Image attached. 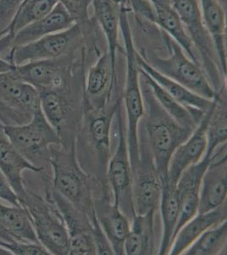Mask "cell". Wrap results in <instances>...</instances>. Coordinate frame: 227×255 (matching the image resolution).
I'll list each match as a JSON object with an SVG mask.
<instances>
[{"label": "cell", "instance_id": "6da1fadb", "mask_svg": "<svg viewBox=\"0 0 227 255\" xmlns=\"http://www.w3.org/2000/svg\"><path fill=\"white\" fill-rule=\"evenodd\" d=\"M140 81L144 107L147 109L146 132L152 162L160 180L167 177L169 162L175 149L190 136L193 129L183 127L165 113L156 101L141 74Z\"/></svg>", "mask_w": 227, "mask_h": 255}, {"label": "cell", "instance_id": "7c38bea8", "mask_svg": "<svg viewBox=\"0 0 227 255\" xmlns=\"http://www.w3.org/2000/svg\"><path fill=\"white\" fill-rule=\"evenodd\" d=\"M76 24L61 3H58L52 11L40 20H36L14 33L11 38H0V55L3 57L16 47L22 46L40 38L68 29Z\"/></svg>", "mask_w": 227, "mask_h": 255}, {"label": "cell", "instance_id": "d6986e66", "mask_svg": "<svg viewBox=\"0 0 227 255\" xmlns=\"http://www.w3.org/2000/svg\"><path fill=\"white\" fill-rule=\"evenodd\" d=\"M204 26L213 41L223 75H227V9L218 0H199Z\"/></svg>", "mask_w": 227, "mask_h": 255}, {"label": "cell", "instance_id": "44dd1931", "mask_svg": "<svg viewBox=\"0 0 227 255\" xmlns=\"http://www.w3.org/2000/svg\"><path fill=\"white\" fill-rule=\"evenodd\" d=\"M138 67L142 72L147 74L150 78L155 82L158 86H160L168 95L175 99L179 103L183 105L186 108L192 110H199L202 112H207L208 109L211 107L213 100H209L194 93L192 90L179 84L178 82L163 75L158 73L152 66L148 63L146 60L138 52L137 55Z\"/></svg>", "mask_w": 227, "mask_h": 255}, {"label": "cell", "instance_id": "d4e9b609", "mask_svg": "<svg viewBox=\"0 0 227 255\" xmlns=\"http://www.w3.org/2000/svg\"><path fill=\"white\" fill-rule=\"evenodd\" d=\"M0 233L3 240L13 238L40 244L28 212L23 206L5 205L0 203Z\"/></svg>", "mask_w": 227, "mask_h": 255}, {"label": "cell", "instance_id": "277c9868", "mask_svg": "<svg viewBox=\"0 0 227 255\" xmlns=\"http://www.w3.org/2000/svg\"><path fill=\"white\" fill-rule=\"evenodd\" d=\"M21 205L28 212L39 243L49 254L69 255L68 230L54 202L48 196L43 198L27 191Z\"/></svg>", "mask_w": 227, "mask_h": 255}, {"label": "cell", "instance_id": "f1b7e54d", "mask_svg": "<svg viewBox=\"0 0 227 255\" xmlns=\"http://www.w3.org/2000/svg\"><path fill=\"white\" fill-rule=\"evenodd\" d=\"M116 82V72L113 68L108 52L101 55L90 68L86 80V95L88 98H97L110 92Z\"/></svg>", "mask_w": 227, "mask_h": 255}, {"label": "cell", "instance_id": "d6a6232c", "mask_svg": "<svg viewBox=\"0 0 227 255\" xmlns=\"http://www.w3.org/2000/svg\"><path fill=\"white\" fill-rule=\"evenodd\" d=\"M0 246L12 255H50L42 244L13 238L9 240L0 239Z\"/></svg>", "mask_w": 227, "mask_h": 255}, {"label": "cell", "instance_id": "7a4b0ae2", "mask_svg": "<svg viewBox=\"0 0 227 255\" xmlns=\"http://www.w3.org/2000/svg\"><path fill=\"white\" fill-rule=\"evenodd\" d=\"M126 7H121L120 32L123 37L127 58V78L124 92V103L127 113V141L133 174L139 162L138 125L145 114L144 97L140 83V71L138 67L136 49L130 25L128 11Z\"/></svg>", "mask_w": 227, "mask_h": 255}, {"label": "cell", "instance_id": "8fae6325", "mask_svg": "<svg viewBox=\"0 0 227 255\" xmlns=\"http://www.w3.org/2000/svg\"><path fill=\"white\" fill-rule=\"evenodd\" d=\"M219 98L218 93L214 97L211 107L208 109L190 136L173 152L167 173L166 180L169 182L176 185L183 171L190 166L199 162L204 157L207 148L208 125Z\"/></svg>", "mask_w": 227, "mask_h": 255}, {"label": "cell", "instance_id": "ba28073f", "mask_svg": "<svg viewBox=\"0 0 227 255\" xmlns=\"http://www.w3.org/2000/svg\"><path fill=\"white\" fill-rule=\"evenodd\" d=\"M80 35V26L76 23L68 29L48 35L30 44L16 47L7 53L3 58L15 66L30 61L61 58L75 44Z\"/></svg>", "mask_w": 227, "mask_h": 255}, {"label": "cell", "instance_id": "ac0fdd59", "mask_svg": "<svg viewBox=\"0 0 227 255\" xmlns=\"http://www.w3.org/2000/svg\"><path fill=\"white\" fill-rule=\"evenodd\" d=\"M153 9L152 21L164 30L165 34L172 38L196 63L199 64L198 53L196 51L192 38H190L184 24L170 3L161 0H150Z\"/></svg>", "mask_w": 227, "mask_h": 255}, {"label": "cell", "instance_id": "836d02e7", "mask_svg": "<svg viewBox=\"0 0 227 255\" xmlns=\"http://www.w3.org/2000/svg\"><path fill=\"white\" fill-rule=\"evenodd\" d=\"M76 23H82L89 18V8L92 0H58Z\"/></svg>", "mask_w": 227, "mask_h": 255}, {"label": "cell", "instance_id": "7402d4cb", "mask_svg": "<svg viewBox=\"0 0 227 255\" xmlns=\"http://www.w3.org/2000/svg\"><path fill=\"white\" fill-rule=\"evenodd\" d=\"M121 103L120 101L116 102L109 112L103 108H92L90 106L87 109L86 125L88 136L102 167L107 166L109 162L111 124Z\"/></svg>", "mask_w": 227, "mask_h": 255}, {"label": "cell", "instance_id": "8992f818", "mask_svg": "<svg viewBox=\"0 0 227 255\" xmlns=\"http://www.w3.org/2000/svg\"><path fill=\"white\" fill-rule=\"evenodd\" d=\"M164 41L169 51L168 57L154 56L150 60L143 57L158 73L178 82L204 98L213 100L218 93L199 64L190 59L182 48L167 34Z\"/></svg>", "mask_w": 227, "mask_h": 255}, {"label": "cell", "instance_id": "52a82bcc", "mask_svg": "<svg viewBox=\"0 0 227 255\" xmlns=\"http://www.w3.org/2000/svg\"><path fill=\"white\" fill-rule=\"evenodd\" d=\"M170 4L184 24L196 51L204 62L208 79L213 81V87L216 91L220 83L219 71L222 73V71L212 38L204 26L199 0H172Z\"/></svg>", "mask_w": 227, "mask_h": 255}, {"label": "cell", "instance_id": "f35d334b", "mask_svg": "<svg viewBox=\"0 0 227 255\" xmlns=\"http://www.w3.org/2000/svg\"><path fill=\"white\" fill-rule=\"evenodd\" d=\"M111 1L114 3H117L118 5L131 9V0H111Z\"/></svg>", "mask_w": 227, "mask_h": 255}, {"label": "cell", "instance_id": "9a60e30c", "mask_svg": "<svg viewBox=\"0 0 227 255\" xmlns=\"http://www.w3.org/2000/svg\"><path fill=\"white\" fill-rule=\"evenodd\" d=\"M14 70L0 73V101L11 110L31 119L32 114L41 109L40 92L20 79Z\"/></svg>", "mask_w": 227, "mask_h": 255}, {"label": "cell", "instance_id": "4fadbf2b", "mask_svg": "<svg viewBox=\"0 0 227 255\" xmlns=\"http://www.w3.org/2000/svg\"><path fill=\"white\" fill-rule=\"evenodd\" d=\"M227 143L219 146L202 178L199 189V213H207L227 203Z\"/></svg>", "mask_w": 227, "mask_h": 255}, {"label": "cell", "instance_id": "e575fe53", "mask_svg": "<svg viewBox=\"0 0 227 255\" xmlns=\"http://www.w3.org/2000/svg\"><path fill=\"white\" fill-rule=\"evenodd\" d=\"M26 0H0V38L7 29Z\"/></svg>", "mask_w": 227, "mask_h": 255}, {"label": "cell", "instance_id": "484cf974", "mask_svg": "<svg viewBox=\"0 0 227 255\" xmlns=\"http://www.w3.org/2000/svg\"><path fill=\"white\" fill-rule=\"evenodd\" d=\"M94 15L104 32L108 44V54L115 69L116 53L121 49L119 44L121 6L111 0H92Z\"/></svg>", "mask_w": 227, "mask_h": 255}, {"label": "cell", "instance_id": "ffe728a7", "mask_svg": "<svg viewBox=\"0 0 227 255\" xmlns=\"http://www.w3.org/2000/svg\"><path fill=\"white\" fill-rule=\"evenodd\" d=\"M227 203L212 211L198 213L176 233L169 255H182L204 232L227 221Z\"/></svg>", "mask_w": 227, "mask_h": 255}, {"label": "cell", "instance_id": "e0dca14e", "mask_svg": "<svg viewBox=\"0 0 227 255\" xmlns=\"http://www.w3.org/2000/svg\"><path fill=\"white\" fill-rule=\"evenodd\" d=\"M0 170L21 203L27 192L24 185V171L42 173L44 168L34 165L23 157L9 142L2 130L0 133Z\"/></svg>", "mask_w": 227, "mask_h": 255}, {"label": "cell", "instance_id": "7bdbcfd3", "mask_svg": "<svg viewBox=\"0 0 227 255\" xmlns=\"http://www.w3.org/2000/svg\"><path fill=\"white\" fill-rule=\"evenodd\" d=\"M26 1H27V0H26ZM26 1H25V2H26ZM25 2H24V3H25Z\"/></svg>", "mask_w": 227, "mask_h": 255}, {"label": "cell", "instance_id": "4316f807", "mask_svg": "<svg viewBox=\"0 0 227 255\" xmlns=\"http://www.w3.org/2000/svg\"><path fill=\"white\" fill-rule=\"evenodd\" d=\"M139 71H140L142 78L150 86V90L152 91L156 101L158 102V104L160 105L161 108L165 111V113L169 114L175 122L178 123L179 125L193 130L201 121L206 112L204 113L202 111L192 110L186 108L183 105L175 101V99L172 98L170 95H168L147 74L142 72L140 68Z\"/></svg>", "mask_w": 227, "mask_h": 255}, {"label": "cell", "instance_id": "4dcf8cb0", "mask_svg": "<svg viewBox=\"0 0 227 255\" xmlns=\"http://www.w3.org/2000/svg\"><path fill=\"white\" fill-rule=\"evenodd\" d=\"M227 221L204 232L185 251L184 255H219L227 244Z\"/></svg>", "mask_w": 227, "mask_h": 255}, {"label": "cell", "instance_id": "83f0119b", "mask_svg": "<svg viewBox=\"0 0 227 255\" xmlns=\"http://www.w3.org/2000/svg\"><path fill=\"white\" fill-rule=\"evenodd\" d=\"M153 215H133L131 230L124 242V255H152L153 250Z\"/></svg>", "mask_w": 227, "mask_h": 255}, {"label": "cell", "instance_id": "1f68e13d", "mask_svg": "<svg viewBox=\"0 0 227 255\" xmlns=\"http://www.w3.org/2000/svg\"><path fill=\"white\" fill-rule=\"evenodd\" d=\"M40 96L42 112L49 124L60 134L68 112L67 99L60 88L42 91Z\"/></svg>", "mask_w": 227, "mask_h": 255}, {"label": "cell", "instance_id": "5bb4252c", "mask_svg": "<svg viewBox=\"0 0 227 255\" xmlns=\"http://www.w3.org/2000/svg\"><path fill=\"white\" fill-rule=\"evenodd\" d=\"M47 196L54 202L63 216L69 233V255H98L97 244L93 234V225L86 228L85 222L80 221V210L65 199L54 189Z\"/></svg>", "mask_w": 227, "mask_h": 255}, {"label": "cell", "instance_id": "8d00e7d4", "mask_svg": "<svg viewBox=\"0 0 227 255\" xmlns=\"http://www.w3.org/2000/svg\"><path fill=\"white\" fill-rule=\"evenodd\" d=\"M0 199L4 201L8 204L22 207L19 197L12 190L1 170H0Z\"/></svg>", "mask_w": 227, "mask_h": 255}, {"label": "cell", "instance_id": "5b68a950", "mask_svg": "<svg viewBox=\"0 0 227 255\" xmlns=\"http://www.w3.org/2000/svg\"><path fill=\"white\" fill-rule=\"evenodd\" d=\"M2 130L14 147L36 166L42 157L49 162L50 146L61 143V135L49 124L42 109L36 111L25 124L2 125Z\"/></svg>", "mask_w": 227, "mask_h": 255}, {"label": "cell", "instance_id": "9c48e42d", "mask_svg": "<svg viewBox=\"0 0 227 255\" xmlns=\"http://www.w3.org/2000/svg\"><path fill=\"white\" fill-rule=\"evenodd\" d=\"M121 104L116 111L118 119V145L115 149V153L113 154L112 157H110L107 163V178L112 188L114 204L120 207L121 209L124 201L125 209L129 207L133 214L132 202L133 169L130 161L127 135L124 133Z\"/></svg>", "mask_w": 227, "mask_h": 255}, {"label": "cell", "instance_id": "603a6c76", "mask_svg": "<svg viewBox=\"0 0 227 255\" xmlns=\"http://www.w3.org/2000/svg\"><path fill=\"white\" fill-rule=\"evenodd\" d=\"M161 194L159 200L162 235L158 253L159 255H169L179 216L178 194L176 185L169 182L166 178L161 180Z\"/></svg>", "mask_w": 227, "mask_h": 255}, {"label": "cell", "instance_id": "60d3db41", "mask_svg": "<svg viewBox=\"0 0 227 255\" xmlns=\"http://www.w3.org/2000/svg\"><path fill=\"white\" fill-rule=\"evenodd\" d=\"M220 3L223 6L225 9H227V0H218Z\"/></svg>", "mask_w": 227, "mask_h": 255}, {"label": "cell", "instance_id": "b9f144b4", "mask_svg": "<svg viewBox=\"0 0 227 255\" xmlns=\"http://www.w3.org/2000/svg\"><path fill=\"white\" fill-rule=\"evenodd\" d=\"M161 1L167 3H171V2H172V0H161Z\"/></svg>", "mask_w": 227, "mask_h": 255}, {"label": "cell", "instance_id": "f546056e", "mask_svg": "<svg viewBox=\"0 0 227 255\" xmlns=\"http://www.w3.org/2000/svg\"><path fill=\"white\" fill-rule=\"evenodd\" d=\"M57 3L58 0H27L20 6L3 37L11 38L18 31L48 15Z\"/></svg>", "mask_w": 227, "mask_h": 255}, {"label": "cell", "instance_id": "74e56055", "mask_svg": "<svg viewBox=\"0 0 227 255\" xmlns=\"http://www.w3.org/2000/svg\"><path fill=\"white\" fill-rule=\"evenodd\" d=\"M15 65L7 61L6 59L3 58L2 55H0V73H8L11 72L15 69Z\"/></svg>", "mask_w": 227, "mask_h": 255}, {"label": "cell", "instance_id": "30bf717a", "mask_svg": "<svg viewBox=\"0 0 227 255\" xmlns=\"http://www.w3.org/2000/svg\"><path fill=\"white\" fill-rule=\"evenodd\" d=\"M150 156L139 153V162L133 173L132 202L133 215L154 214L159 204L161 194L160 177Z\"/></svg>", "mask_w": 227, "mask_h": 255}, {"label": "cell", "instance_id": "d590c367", "mask_svg": "<svg viewBox=\"0 0 227 255\" xmlns=\"http://www.w3.org/2000/svg\"><path fill=\"white\" fill-rule=\"evenodd\" d=\"M26 117L11 110L0 101V124L3 125H21L28 122Z\"/></svg>", "mask_w": 227, "mask_h": 255}, {"label": "cell", "instance_id": "ab89813d", "mask_svg": "<svg viewBox=\"0 0 227 255\" xmlns=\"http://www.w3.org/2000/svg\"><path fill=\"white\" fill-rule=\"evenodd\" d=\"M0 255H12L10 253L6 250L5 249H3L2 247L0 246Z\"/></svg>", "mask_w": 227, "mask_h": 255}, {"label": "cell", "instance_id": "cb8c5ba5", "mask_svg": "<svg viewBox=\"0 0 227 255\" xmlns=\"http://www.w3.org/2000/svg\"><path fill=\"white\" fill-rule=\"evenodd\" d=\"M57 60L30 61L18 65L14 71L20 79L36 88L39 92L61 88L63 79Z\"/></svg>", "mask_w": 227, "mask_h": 255}, {"label": "cell", "instance_id": "3957f363", "mask_svg": "<svg viewBox=\"0 0 227 255\" xmlns=\"http://www.w3.org/2000/svg\"><path fill=\"white\" fill-rule=\"evenodd\" d=\"M49 149V162L53 169L54 190L84 214L94 218L93 203L87 186V177L79 168L75 144L70 151H62L58 145Z\"/></svg>", "mask_w": 227, "mask_h": 255}, {"label": "cell", "instance_id": "2e32d148", "mask_svg": "<svg viewBox=\"0 0 227 255\" xmlns=\"http://www.w3.org/2000/svg\"><path fill=\"white\" fill-rule=\"evenodd\" d=\"M94 217L104 237L112 249L114 255H124V242L131 230L127 215L120 207L100 199L93 203Z\"/></svg>", "mask_w": 227, "mask_h": 255}]
</instances>
